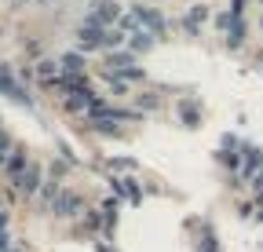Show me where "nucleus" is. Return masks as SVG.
<instances>
[{"instance_id":"1","label":"nucleus","mask_w":263,"mask_h":252,"mask_svg":"<svg viewBox=\"0 0 263 252\" xmlns=\"http://www.w3.org/2000/svg\"><path fill=\"white\" fill-rule=\"evenodd\" d=\"M55 208H59V212H77V201H73V194H66V201H59Z\"/></svg>"}]
</instances>
